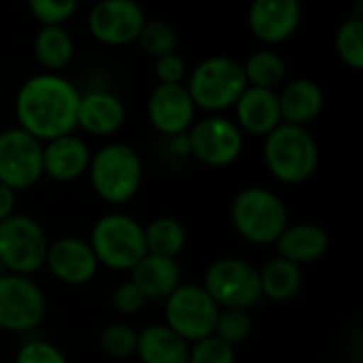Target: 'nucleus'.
Listing matches in <instances>:
<instances>
[{"mask_svg": "<svg viewBox=\"0 0 363 363\" xmlns=\"http://www.w3.org/2000/svg\"><path fill=\"white\" fill-rule=\"evenodd\" d=\"M43 177V143L21 128L0 130V183L23 191Z\"/></svg>", "mask_w": 363, "mask_h": 363, "instance_id": "nucleus-12", "label": "nucleus"}, {"mask_svg": "<svg viewBox=\"0 0 363 363\" xmlns=\"http://www.w3.org/2000/svg\"><path fill=\"white\" fill-rule=\"evenodd\" d=\"M136 40L143 47V51H147L151 57L157 60V57H164V55L177 51L179 34L164 19H147Z\"/></svg>", "mask_w": 363, "mask_h": 363, "instance_id": "nucleus-29", "label": "nucleus"}, {"mask_svg": "<svg viewBox=\"0 0 363 363\" xmlns=\"http://www.w3.org/2000/svg\"><path fill=\"white\" fill-rule=\"evenodd\" d=\"M234 111H236L234 123L240 128V132L253 136H268L277 125H281L277 89L249 85L238 98V102L234 104Z\"/></svg>", "mask_w": 363, "mask_h": 363, "instance_id": "nucleus-19", "label": "nucleus"}, {"mask_svg": "<svg viewBox=\"0 0 363 363\" xmlns=\"http://www.w3.org/2000/svg\"><path fill=\"white\" fill-rule=\"evenodd\" d=\"M336 53L353 70L363 68V21L359 15L349 17L336 30Z\"/></svg>", "mask_w": 363, "mask_h": 363, "instance_id": "nucleus-28", "label": "nucleus"}, {"mask_svg": "<svg viewBox=\"0 0 363 363\" xmlns=\"http://www.w3.org/2000/svg\"><path fill=\"white\" fill-rule=\"evenodd\" d=\"M143 230H145V245L149 255L177 259V255L183 251L187 242V232L183 223L174 217H157L149 221Z\"/></svg>", "mask_w": 363, "mask_h": 363, "instance_id": "nucleus-26", "label": "nucleus"}, {"mask_svg": "<svg viewBox=\"0 0 363 363\" xmlns=\"http://www.w3.org/2000/svg\"><path fill=\"white\" fill-rule=\"evenodd\" d=\"M155 77H157V83H166V85H172V83H181L185 72H187V64L185 60L174 51V53H168L164 57H157L155 60Z\"/></svg>", "mask_w": 363, "mask_h": 363, "instance_id": "nucleus-36", "label": "nucleus"}, {"mask_svg": "<svg viewBox=\"0 0 363 363\" xmlns=\"http://www.w3.org/2000/svg\"><path fill=\"white\" fill-rule=\"evenodd\" d=\"M79 98V89L66 77L55 72L34 74L21 83L15 96L17 128L38 143L74 134Z\"/></svg>", "mask_w": 363, "mask_h": 363, "instance_id": "nucleus-1", "label": "nucleus"}, {"mask_svg": "<svg viewBox=\"0 0 363 363\" xmlns=\"http://www.w3.org/2000/svg\"><path fill=\"white\" fill-rule=\"evenodd\" d=\"M91 151L87 143L74 134L43 143V174L57 183H70L89 168Z\"/></svg>", "mask_w": 363, "mask_h": 363, "instance_id": "nucleus-17", "label": "nucleus"}, {"mask_svg": "<svg viewBox=\"0 0 363 363\" xmlns=\"http://www.w3.org/2000/svg\"><path fill=\"white\" fill-rule=\"evenodd\" d=\"M279 249V257L302 266L321 259L330 249V234L317 223H294L283 230L279 240L274 242Z\"/></svg>", "mask_w": 363, "mask_h": 363, "instance_id": "nucleus-21", "label": "nucleus"}, {"mask_svg": "<svg viewBox=\"0 0 363 363\" xmlns=\"http://www.w3.org/2000/svg\"><path fill=\"white\" fill-rule=\"evenodd\" d=\"M45 266L66 285H85L98 274V259L85 238L62 236L49 242Z\"/></svg>", "mask_w": 363, "mask_h": 363, "instance_id": "nucleus-15", "label": "nucleus"}, {"mask_svg": "<svg viewBox=\"0 0 363 363\" xmlns=\"http://www.w3.org/2000/svg\"><path fill=\"white\" fill-rule=\"evenodd\" d=\"M130 281L149 300H166L181 285V266L172 257L145 255L132 270Z\"/></svg>", "mask_w": 363, "mask_h": 363, "instance_id": "nucleus-22", "label": "nucleus"}, {"mask_svg": "<svg viewBox=\"0 0 363 363\" xmlns=\"http://www.w3.org/2000/svg\"><path fill=\"white\" fill-rule=\"evenodd\" d=\"M34 57L47 72L60 74L74 57V40L64 26H43L34 36Z\"/></svg>", "mask_w": 363, "mask_h": 363, "instance_id": "nucleus-24", "label": "nucleus"}, {"mask_svg": "<svg viewBox=\"0 0 363 363\" xmlns=\"http://www.w3.org/2000/svg\"><path fill=\"white\" fill-rule=\"evenodd\" d=\"M242 70H245L249 85L264 87V89H277V85H281L287 74L285 60L277 51H270V49L251 53L247 62L242 64Z\"/></svg>", "mask_w": 363, "mask_h": 363, "instance_id": "nucleus-27", "label": "nucleus"}, {"mask_svg": "<svg viewBox=\"0 0 363 363\" xmlns=\"http://www.w3.org/2000/svg\"><path fill=\"white\" fill-rule=\"evenodd\" d=\"M302 268L283 259L274 257L259 270V285L262 296L274 302H287L302 289Z\"/></svg>", "mask_w": 363, "mask_h": 363, "instance_id": "nucleus-25", "label": "nucleus"}, {"mask_svg": "<svg viewBox=\"0 0 363 363\" xmlns=\"http://www.w3.org/2000/svg\"><path fill=\"white\" fill-rule=\"evenodd\" d=\"M185 87L196 108L219 113L234 106L249 83L238 60L228 55H211L194 68Z\"/></svg>", "mask_w": 363, "mask_h": 363, "instance_id": "nucleus-6", "label": "nucleus"}, {"mask_svg": "<svg viewBox=\"0 0 363 363\" xmlns=\"http://www.w3.org/2000/svg\"><path fill=\"white\" fill-rule=\"evenodd\" d=\"M47 315V298L30 279L11 272L0 274V330L21 334L38 328Z\"/></svg>", "mask_w": 363, "mask_h": 363, "instance_id": "nucleus-10", "label": "nucleus"}, {"mask_svg": "<svg viewBox=\"0 0 363 363\" xmlns=\"http://www.w3.org/2000/svg\"><path fill=\"white\" fill-rule=\"evenodd\" d=\"M49 240L43 225L21 213L0 221V266L4 272L32 277L45 266Z\"/></svg>", "mask_w": 363, "mask_h": 363, "instance_id": "nucleus-7", "label": "nucleus"}, {"mask_svg": "<svg viewBox=\"0 0 363 363\" xmlns=\"http://www.w3.org/2000/svg\"><path fill=\"white\" fill-rule=\"evenodd\" d=\"M147 17L134 0H100L87 15L89 34L111 47L128 45L138 38Z\"/></svg>", "mask_w": 363, "mask_h": 363, "instance_id": "nucleus-13", "label": "nucleus"}, {"mask_svg": "<svg viewBox=\"0 0 363 363\" xmlns=\"http://www.w3.org/2000/svg\"><path fill=\"white\" fill-rule=\"evenodd\" d=\"M28 6L43 26H62L79 9L74 0H30Z\"/></svg>", "mask_w": 363, "mask_h": 363, "instance_id": "nucleus-33", "label": "nucleus"}, {"mask_svg": "<svg viewBox=\"0 0 363 363\" xmlns=\"http://www.w3.org/2000/svg\"><path fill=\"white\" fill-rule=\"evenodd\" d=\"M251 334H253V319H251L249 311L219 308L213 336H217L219 340H223L225 345H230L234 349V347L247 342L251 338Z\"/></svg>", "mask_w": 363, "mask_h": 363, "instance_id": "nucleus-30", "label": "nucleus"}, {"mask_svg": "<svg viewBox=\"0 0 363 363\" xmlns=\"http://www.w3.org/2000/svg\"><path fill=\"white\" fill-rule=\"evenodd\" d=\"M15 363H68L66 355L47 340H28L19 347Z\"/></svg>", "mask_w": 363, "mask_h": 363, "instance_id": "nucleus-34", "label": "nucleus"}, {"mask_svg": "<svg viewBox=\"0 0 363 363\" xmlns=\"http://www.w3.org/2000/svg\"><path fill=\"white\" fill-rule=\"evenodd\" d=\"M147 117L160 134L174 138L196 121V104L183 83H157L147 100Z\"/></svg>", "mask_w": 363, "mask_h": 363, "instance_id": "nucleus-14", "label": "nucleus"}, {"mask_svg": "<svg viewBox=\"0 0 363 363\" xmlns=\"http://www.w3.org/2000/svg\"><path fill=\"white\" fill-rule=\"evenodd\" d=\"M100 349L111 359H130L136 357L138 332L128 323H111L100 332Z\"/></svg>", "mask_w": 363, "mask_h": 363, "instance_id": "nucleus-31", "label": "nucleus"}, {"mask_svg": "<svg viewBox=\"0 0 363 363\" xmlns=\"http://www.w3.org/2000/svg\"><path fill=\"white\" fill-rule=\"evenodd\" d=\"M87 174L94 191L108 204L130 202L143 185V160L125 143H108L91 153Z\"/></svg>", "mask_w": 363, "mask_h": 363, "instance_id": "nucleus-3", "label": "nucleus"}, {"mask_svg": "<svg viewBox=\"0 0 363 363\" xmlns=\"http://www.w3.org/2000/svg\"><path fill=\"white\" fill-rule=\"evenodd\" d=\"M87 242L98 264L113 270H132L147 255L143 223L125 213L102 215L91 225Z\"/></svg>", "mask_w": 363, "mask_h": 363, "instance_id": "nucleus-5", "label": "nucleus"}, {"mask_svg": "<svg viewBox=\"0 0 363 363\" xmlns=\"http://www.w3.org/2000/svg\"><path fill=\"white\" fill-rule=\"evenodd\" d=\"M15 204H17V194L0 183V221H4L15 213Z\"/></svg>", "mask_w": 363, "mask_h": 363, "instance_id": "nucleus-37", "label": "nucleus"}, {"mask_svg": "<svg viewBox=\"0 0 363 363\" xmlns=\"http://www.w3.org/2000/svg\"><path fill=\"white\" fill-rule=\"evenodd\" d=\"M189 153L206 166L223 168L234 164L245 147V136L240 128L223 117V115H208L198 119L187 130Z\"/></svg>", "mask_w": 363, "mask_h": 363, "instance_id": "nucleus-11", "label": "nucleus"}, {"mask_svg": "<svg viewBox=\"0 0 363 363\" xmlns=\"http://www.w3.org/2000/svg\"><path fill=\"white\" fill-rule=\"evenodd\" d=\"M325 104L321 85L313 79H294L279 94L281 123L306 128Z\"/></svg>", "mask_w": 363, "mask_h": 363, "instance_id": "nucleus-20", "label": "nucleus"}, {"mask_svg": "<svg viewBox=\"0 0 363 363\" xmlns=\"http://www.w3.org/2000/svg\"><path fill=\"white\" fill-rule=\"evenodd\" d=\"M136 357L140 363H187L189 342L174 334L166 323H155L138 332Z\"/></svg>", "mask_w": 363, "mask_h": 363, "instance_id": "nucleus-23", "label": "nucleus"}, {"mask_svg": "<svg viewBox=\"0 0 363 363\" xmlns=\"http://www.w3.org/2000/svg\"><path fill=\"white\" fill-rule=\"evenodd\" d=\"M202 287L219 308L249 311L262 298L259 270L240 257L215 259L204 272Z\"/></svg>", "mask_w": 363, "mask_h": 363, "instance_id": "nucleus-8", "label": "nucleus"}, {"mask_svg": "<svg viewBox=\"0 0 363 363\" xmlns=\"http://www.w3.org/2000/svg\"><path fill=\"white\" fill-rule=\"evenodd\" d=\"M187 363H236V351L217 336H208L189 345Z\"/></svg>", "mask_w": 363, "mask_h": 363, "instance_id": "nucleus-32", "label": "nucleus"}, {"mask_svg": "<svg viewBox=\"0 0 363 363\" xmlns=\"http://www.w3.org/2000/svg\"><path fill=\"white\" fill-rule=\"evenodd\" d=\"M125 123V104L106 89H94L79 98L77 128L94 136H111Z\"/></svg>", "mask_w": 363, "mask_h": 363, "instance_id": "nucleus-18", "label": "nucleus"}, {"mask_svg": "<svg viewBox=\"0 0 363 363\" xmlns=\"http://www.w3.org/2000/svg\"><path fill=\"white\" fill-rule=\"evenodd\" d=\"M147 304V298L143 296V291L128 279L123 283H119L113 291V306L117 313L130 317V315H136L145 308Z\"/></svg>", "mask_w": 363, "mask_h": 363, "instance_id": "nucleus-35", "label": "nucleus"}, {"mask_svg": "<svg viewBox=\"0 0 363 363\" xmlns=\"http://www.w3.org/2000/svg\"><path fill=\"white\" fill-rule=\"evenodd\" d=\"M264 162L281 183H304L319 166V145L308 128L281 123L264 136Z\"/></svg>", "mask_w": 363, "mask_h": 363, "instance_id": "nucleus-2", "label": "nucleus"}, {"mask_svg": "<svg viewBox=\"0 0 363 363\" xmlns=\"http://www.w3.org/2000/svg\"><path fill=\"white\" fill-rule=\"evenodd\" d=\"M217 315L219 306L202 285H179L164 306L166 325L189 345L213 336Z\"/></svg>", "mask_w": 363, "mask_h": 363, "instance_id": "nucleus-9", "label": "nucleus"}, {"mask_svg": "<svg viewBox=\"0 0 363 363\" xmlns=\"http://www.w3.org/2000/svg\"><path fill=\"white\" fill-rule=\"evenodd\" d=\"M230 217L236 232L253 245H274L289 225V213L283 198L257 185L236 194Z\"/></svg>", "mask_w": 363, "mask_h": 363, "instance_id": "nucleus-4", "label": "nucleus"}, {"mask_svg": "<svg viewBox=\"0 0 363 363\" xmlns=\"http://www.w3.org/2000/svg\"><path fill=\"white\" fill-rule=\"evenodd\" d=\"M300 21L302 4L298 0H255L247 15L253 36L268 45H277L294 36Z\"/></svg>", "mask_w": 363, "mask_h": 363, "instance_id": "nucleus-16", "label": "nucleus"}]
</instances>
